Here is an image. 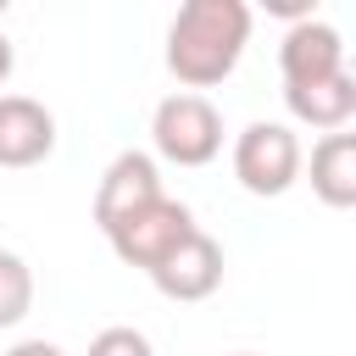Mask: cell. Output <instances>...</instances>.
Returning a JSON list of instances; mask_svg holds the SVG:
<instances>
[{
  "label": "cell",
  "mask_w": 356,
  "mask_h": 356,
  "mask_svg": "<svg viewBox=\"0 0 356 356\" xmlns=\"http://www.w3.org/2000/svg\"><path fill=\"white\" fill-rule=\"evenodd\" d=\"M56 150V117L33 95H0V167H39Z\"/></svg>",
  "instance_id": "ba28073f"
},
{
  "label": "cell",
  "mask_w": 356,
  "mask_h": 356,
  "mask_svg": "<svg viewBox=\"0 0 356 356\" xmlns=\"http://www.w3.org/2000/svg\"><path fill=\"white\" fill-rule=\"evenodd\" d=\"M278 72H284V83H317V78L345 72L339 28H328L323 17H295L278 39Z\"/></svg>",
  "instance_id": "8992f818"
},
{
  "label": "cell",
  "mask_w": 356,
  "mask_h": 356,
  "mask_svg": "<svg viewBox=\"0 0 356 356\" xmlns=\"http://www.w3.org/2000/svg\"><path fill=\"white\" fill-rule=\"evenodd\" d=\"M150 200H161V167H156V156H145V150L111 156V167L100 172V189H95V222H100V234H111L122 217L145 211Z\"/></svg>",
  "instance_id": "5b68a950"
},
{
  "label": "cell",
  "mask_w": 356,
  "mask_h": 356,
  "mask_svg": "<svg viewBox=\"0 0 356 356\" xmlns=\"http://www.w3.org/2000/svg\"><path fill=\"white\" fill-rule=\"evenodd\" d=\"M150 145H156V156L172 161V167H206V161H217V150H222V111H217L206 95L178 89V95H167V100L156 106V117H150Z\"/></svg>",
  "instance_id": "7a4b0ae2"
},
{
  "label": "cell",
  "mask_w": 356,
  "mask_h": 356,
  "mask_svg": "<svg viewBox=\"0 0 356 356\" xmlns=\"http://www.w3.org/2000/svg\"><path fill=\"white\" fill-rule=\"evenodd\" d=\"M312 195L334 211L356 206V134H323L312 145Z\"/></svg>",
  "instance_id": "30bf717a"
},
{
  "label": "cell",
  "mask_w": 356,
  "mask_h": 356,
  "mask_svg": "<svg viewBox=\"0 0 356 356\" xmlns=\"http://www.w3.org/2000/svg\"><path fill=\"white\" fill-rule=\"evenodd\" d=\"M300 172H306V150H300L289 122H250V128H239V139H234V178H239V189L273 200V195L295 189Z\"/></svg>",
  "instance_id": "3957f363"
},
{
  "label": "cell",
  "mask_w": 356,
  "mask_h": 356,
  "mask_svg": "<svg viewBox=\"0 0 356 356\" xmlns=\"http://www.w3.org/2000/svg\"><path fill=\"white\" fill-rule=\"evenodd\" d=\"M83 356H156V345H150V334H139V328H128V323H111V328H100V334L89 339Z\"/></svg>",
  "instance_id": "7c38bea8"
},
{
  "label": "cell",
  "mask_w": 356,
  "mask_h": 356,
  "mask_svg": "<svg viewBox=\"0 0 356 356\" xmlns=\"http://www.w3.org/2000/svg\"><path fill=\"white\" fill-rule=\"evenodd\" d=\"M150 284H156L167 300H178V306L217 295V284H222V245H217L206 228H195V234L150 273Z\"/></svg>",
  "instance_id": "52a82bcc"
},
{
  "label": "cell",
  "mask_w": 356,
  "mask_h": 356,
  "mask_svg": "<svg viewBox=\"0 0 356 356\" xmlns=\"http://www.w3.org/2000/svg\"><path fill=\"white\" fill-rule=\"evenodd\" d=\"M6 356H67L61 345H50V339H22V345H11Z\"/></svg>",
  "instance_id": "4fadbf2b"
},
{
  "label": "cell",
  "mask_w": 356,
  "mask_h": 356,
  "mask_svg": "<svg viewBox=\"0 0 356 356\" xmlns=\"http://www.w3.org/2000/svg\"><path fill=\"white\" fill-rule=\"evenodd\" d=\"M11 67H17V56H11V39H6V33H0V83H6V78H11Z\"/></svg>",
  "instance_id": "5bb4252c"
},
{
  "label": "cell",
  "mask_w": 356,
  "mask_h": 356,
  "mask_svg": "<svg viewBox=\"0 0 356 356\" xmlns=\"http://www.w3.org/2000/svg\"><path fill=\"white\" fill-rule=\"evenodd\" d=\"M0 17H6V0H0Z\"/></svg>",
  "instance_id": "9a60e30c"
},
{
  "label": "cell",
  "mask_w": 356,
  "mask_h": 356,
  "mask_svg": "<svg viewBox=\"0 0 356 356\" xmlns=\"http://www.w3.org/2000/svg\"><path fill=\"white\" fill-rule=\"evenodd\" d=\"M239 356H250V350H239Z\"/></svg>",
  "instance_id": "2e32d148"
},
{
  "label": "cell",
  "mask_w": 356,
  "mask_h": 356,
  "mask_svg": "<svg viewBox=\"0 0 356 356\" xmlns=\"http://www.w3.org/2000/svg\"><path fill=\"white\" fill-rule=\"evenodd\" d=\"M250 44V6L245 0H184L167 22V72L200 95L222 83Z\"/></svg>",
  "instance_id": "6da1fadb"
},
{
  "label": "cell",
  "mask_w": 356,
  "mask_h": 356,
  "mask_svg": "<svg viewBox=\"0 0 356 356\" xmlns=\"http://www.w3.org/2000/svg\"><path fill=\"white\" fill-rule=\"evenodd\" d=\"M284 106L295 122H306L317 134H339L356 117V72L345 67V72L317 78V83H284Z\"/></svg>",
  "instance_id": "9c48e42d"
},
{
  "label": "cell",
  "mask_w": 356,
  "mask_h": 356,
  "mask_svg": "<svg viewBox=\"0 0 356 356\" xmlns=\"http://www.w3.org/2000/svg\"><path fill=\"white\" fill-rule=\"evenodd\" d=\"M33 312V273L17 250H0V328H17Z\"/></svg>",
  "instance_id": "8fae6325"
},
{
  "label": "cell",
  "mask_w": 356,
  "mask_h": 356,
  "mask_svg": "<svg viewBox=\"0 0 356 356\" xmlns=\"http://www.w3.org/2000/svg\"><path fill=\"white\" fill-rule=\"evenodd\" d=\"M200 222H195V211L184 206V200H172V195H161V200H150L145 211H134V217H122L106 239H111V250H117V261L122 267H139V273H156L189 234H195Z\"/></svg>",
  "instance_id": "277c9868"
}]
</instances>
